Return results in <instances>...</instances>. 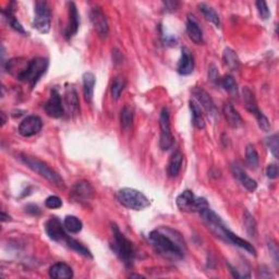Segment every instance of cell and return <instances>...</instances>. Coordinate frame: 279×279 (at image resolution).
<instances>
[{
    "label": "cell",
    "instance_id": "cell-1",
    "mask_svg": "<svg viewBox=\"0 0 279 279\" xmlns=\"http://www.w3.org/2000/svg\"><path fill=\"white\" fill-rule=\"evenodd\" d=\"M149 241L161 254L181 260L184 256V241L177 231L172 228H162L153 230L149 234Z\"/></svg>",
    "mask_w": 279,
    "mask_h": 279
},
{
    "label": "cell",
    "instance_id": "cell-2",
    "mask_svg": "<svg viewBox=\"0 0 279 279\" xmlns=\"http://www.w3.org/2000/svg\"><path fill=\"white\" fill-rule=\"evenodd\" d=\"M112 235L113 239L110 244L112 251L127 267H132L134 257H136V249H134L133 244L127 239L126 236L119 230L116 225H112Z\"/></svg>",
    "mask_w": 279,
    "mask_h": 279
},
{
    "label": "cell",
    "instance_id": "cell-3",
    "mask_svg": "<svg viewBox=\"0 0 279 279\" xmlns=\"http://www.w3.org/2000/svg\"><path fill=\"white\" fill-rule=\"evenodd\" d=\"M20 159H21V162L24 165H27L31 170H33L34 173L42 175V177H44L45 179H47L51 184H54L58 188L65 187L64 179L61 178L60 175L55 172V170L49 168L44 162L39 161L38 158L29 156V155H21Z\"/></svg>",
    "mask_w": 279,
    "mask_h": 279
},
{
    "label": "cell",
    "instance_id": "cell-4",
    "mask_svg": "<svg viewBox=\"0 0 279 279\" xmlns=\"http://www.w3.org/2000/svg\"><path fill=\"white\" fill-rule=\"evenodd\" d=\"M117 200L122 206L133 210H143L149 206V200L141 191L132 188H123L117 192Z\"/></svg>",
    "mask_w": 279,
    "mask_h": 279
},
{
    "label": "cell",
    "instance_id": "cell-5",
    "mask_svg": "<svg viewBox=\"0 0 279 279\" xmlns=\"http://www.w3.org/2000/svg\"><path fill=\"white\" fill-rule=\"evenodd\" d=\"M48 68V60L46 58H35L29 61V65L23 73L19 76V81L28 83L33 87Z\"/></svg>",
    "mask_w": 279,
    "mask_h": 279
},
{
    "label": "cell",
    "instance_id": "cell-6",
    "mask_svg": "<svg viewBox=\"0 0 279 279\" xmlns=\"http://www.w3.org/2000/svg\"><path fill=\"white\" fill-rule=\"evenodd\" d=\"M51 25L50 9L46 1H37L35 4L33 27L40 33H48Z\"/></svg>",
    "mask_w": 279,
    "mask_h": 279
},
{
    "label": "cell",
    "instance_id": "cell-7",
    "mask_svg": "<svg viewBox=\"0 0 279 279\" xmlns=\"http://www.w3.org/2000/svg\"><path fill=\"white\" fill-rule=\"evenodd\" d=\"M159 127H161V139H159V146L163 151H168L173 147L174 139L170 128V117L167 108H163L161 116H159Z\"/></svg>",
    "mask_w": 279,
    "mask_h": 279
},
{
    "label": "cell",
    "instance_id": "cell-8",
    "mask_svg": "<svg viewBox=\"0 0 279 279\" xmlns=\"http://www.w3.org/2000/svg\"><path fill=\"white\" fill-rule=\"evenodd\" d=\"M90 17L91 22L98 36L101 38H107L109 35V25H108L107 18L103 10L100 7H94L91 10Z\"/></svg>",
    "mask_w": 279,
    "mask_h": 279
},
{
    "label": "cell",
    "instance_id": "cell-9",
    "mask_svg": "<svg viewBox=\"0 0 279 279\" xmlns=\"http://www.w3.org/2000/svg\"><path fill=\"white\" fill-rule=\"evenodd\" d=\"M65 226L61 224V221L57 217H50L45 223V231L51 240L56 242H66L67 236L65 231Z\"/></svg>",
    "mask_w": 279,
    "mask_h": 279
},
{
    "label": "cell",
    "instance_id": "cell-10",
    "mask_svg": "<svg viewBox=\"0 0 279 279\" xmlns=\"http://www.w3.org/2000/svg\"><path fill=\"white\" fill-rule=\"evenodd\" d=\"M44 109L46 113L51 118H60L64 116L63 98H61L57 89L51 91L49 100L46 102V104L44 105Z\"/></svg>",
    "mask_w": 279,
    "mask_h": 279
},
{
    "label": "cell",
    "instance_id": "cell-11",
    "mask_svg": "<svg viewBox=\"0 0 279 279\" xmlns=\"http://www.w3.org/2000/svg\"><path fill=\"white\" fill-rule=\"evenodd\" d=\"M42 127H43V123L39 117L29 116L25 119H23L22 122L20 123L19 133L25 138L33 137L42 130Z\"/></svg>",
    "mask_w": 279,
    "mask_h": 279
},
{
    "label": "cell",
    "instance_id": "cell-12",
    "mask_svg": "<svg viewBox=\"0 0 279 279\" xmlns=\"http://www.w3.org/2000/svg\"><path fill=\"white\" fill-rule=\"evenodd\" d=\"M71 199L79 203H87L93 198V188L86 181L76 182L70 193Z\"/></svg>",
    "mask_w": 279,
    "mask_h": 279
},
{
    "label": "cell",
    "instance_id": "cell-13",
    "mask_svg": "<svg viewBox=\"0 0 279 279\" xmlns=\"http://www.w3.org/2000/svg\"><path fill=\"white\" fill-rule=\"evenodd\" d=\"M192 95L194 97V101L198 102V104L201 107H203L204 109L209 113V115H211V116L216 115L217 110H216L215 104H214L213 100H211V97L208 92L203 90L202 87L195 86L194 89L192 90Z\"/></svg>",
    "mask_w": 279,
    "mask_h": 279
},
{
    "label": "cell",
    "instance_id": "cell-14",
    "mask_svg": "<svg viewBox=\"0 0 279 279\" xmlns=\"http://www.w3.org/2000/svg\"><path fill=\"white\" fill-rule=\"evenodd\" d=\"M68 11H69V24L66 29L65 36L67 39H70L71 37L77 33L80 27V15L77 12V9L74 2H68Z\"/></svg>",
    "mask_w": 279,
    "mask_h": 279
},
{
    "label": "cell",
    "instance_id": "cell-15",
    "mask_svg": "<svg viewBox=\"0 0 279 279\" xmlns=\"http://www.w3.org/2000/svg\"><path fill=\"white\" fill-rule=\"evenodd\" d=\"M194 70V59L193 56L191 55V51L188 48L181 49V58H180L177 71L181 75H189Z\"/></svg>",
    "mask_w": 279,
    "mask_h": 279
},
{
    "label": "cell",
    "instance_id": "cell-16",
    "mask_svg": "<svg viewBox=\"0 0 279 279\" xmlns=\"http://www.w3.org/2000/svg\"><path fill=\"white\" fill-rule=\"evenodd\" d=\"M231 172L232 174H234L235 177L239 180L240 183L244 185V187L247 190V191H251V192H253L256 188H257V183L255 180H253L252 178H250L249 175H247L245 174V172L244 169H242V167L240 166L239 164H232V166H231Z\"/></svg>",
    "mask_w": 279,
    "mask_h": 279
},
{
    "label": "cell",
    "instance_id": "cell-17",
    "mask_svg": "<svg viewBox=\"0 0 279 279\" xmlns=\"http://www.w3.org/2000/svg\"><path fill=\"white\" fill-rule=\"evenodd\" d=\"M196 199L194 194L192 193V191L185 190L183 192L178 195L177 198V206L178 208L183 210V211H194L196 210Z\"/></svg>",
    "mask_w": 279,
    "mask_h": 279
},
{
    "label": "cell",
    "instance_id": "cell-18",
    "mask_svg": "<svg viewBox=\"0 0 279 279\" xmlns=\"http://www.w3.org/2000/svg\"><path fill=\"white\" fill-rule=\"evenodd\" d=\"M223 112H224V116L226 118L227 122H228V125L231 128L237 129L244 125V120H242L240 113L238 112V110L234 107V105L230 104V103H225Z\"/></svg>",
    "mask_w": 279,
    "mask_h": 279
},
{
    "label": "cell",
    "instance_id": "cell-19",
    "mask_svg": "<svg viewBox=\"0 0 279 279\" xmlns=\"http://www.w3.org/2000/svg\"><path fill=\"white\" fill-rule=\"evenodd\" d=\"M187 33L189 35L190 39L192 40L193 43L201 45L203 44V32L201 30L199 23L196 22V20L194 19L193 15H189L188 21H187Z\"/></svg>",
    "mask_w": 279,
    "mask_h": 279
},
{
    "label": "cell",
    "instance_id": "cell-20",
    "mask_svg": "<svg viewBox=\"0 0 279 279\" xmlns=\"http://www.w3.org/2000/svg\"><path fill=\"white\" fill-rule=\"evenodd\" d=\"M225 241L241 247V249H244V250L249 252L250 254L256 255V251L254 249V246H253L250 244V242H247L246 240L242 239V238H240V237H238L237 235L234 234V232H231L228 228L225 229Z\"/></svg>",
    "mask_w": 279,
    "mask_h": 279
},
{
    "label": "cell",
    "instance_id": "cell-21",
    "mask_svg": "<svg viewBox=\"0 0 279 279\" xmlns=\"http://www.w3.org/2000/svg\"><path fill=\"white\" fill-rule=\"evenodd\" d=\"M49 276L55 279H70L73 277V272L68 264L59 262L49 268Z\"/></svg>",
    "mask_w": 279,
    "mask_h": 279
},
{
    "label": "cell",
    "instance_id": "cell-22",
    "mask_svg": "<svg viewBox=\"0 0 279 279\" xmlns=\"http://www.w3.org/2000/svg\"><path fill=\"white\" fill-rule=\"evenodd\" d=\"M182 162H183V155L180 151H175L172 157L169 159L168 163V168H167V173L169 177H177L179 174L180 170H181V166H182Z\"/></svg>",
    "mask_w": 279,
    "mask_h": 279
},
{
    "label": "cell",
    "instance_id": "cell-23",
    "mask_svg": "<svg viewBox=\"0 0 279 279\" xmlns=\"http://www.w3.org/2000/svg\"><path fill=\"white\" fill-rule=\"evenodd\" d=\"M96 83V77L92 72H85L83 74V92L84 98L87 103H91L94 97V87Z\"/></svg>",
    "mask_w": 279,
    "mask_h": 279
},
{
    "label": "cell",
    "instance_id": "cell-24",
    "mask_svg": "<svg viewBox=\"0 0 279 279\" xmlns=\"http://www.w3.org/2000/svg\"><path fill=\"white\" fill-rule=\"evenodd\" d=\"M190 109L192 112V122L196 129H204L205 128V120L202 115V109L201 106L198 104V102L194 100L190 101Z\"/></svg>",
    "mask_w": 279,
    "mask_h": 279
},
{
    "label": "cell",
    "instance_id": "cell-25",
    "mask_svg": "<svg viewBox=\"0 0 279 279\" xmlns=\"http://www.w3.org/2000/svg\"><path fill=\"white\" fill-rule=\"evenodd\" d=\"M65 102L66 106L71 112H75L79 108V97L74 87L68 86L65 92Z\"/></svg>",
    "mask_w": 279,
    "mask_h": 279
},
{
    "label": "cell",
    "instance_id": "cell-26",
    "mask_svg": "<svg viewBox=\"0 0 279 279\" xmlns=\"http://www.w3.org/2000/svg\"><path fill=\"white\" fill-rule=\"evenodd\" d=\"M120 123L121 128L125 131H130L133 125V109L130 106H125L122 108L120 113Z\"/></svg>",
    "mask_w": 279,
    "mask_h": 279
},
{
    "label": "cell",
    "instance_id": "cell-27",
    "mask_svg": "<svg viewBox=\"0 0 279 279\" xmlns=\"http://www.w3.org/2000/svg\"><path fill=\"white\" fill-rule=\"evenodd\" d=\"M199 10L201 12H202V14L204 15V18L206 20H209V22H211L214 25H216L217 28L219 27V25H220L219 17L213 8L209 6V4H206V3H201V4H199Z\"/></svg>",
    "mask_w": 279,
    "mask_h": 279
},
{
    "label": "cell",
    "instance_id": "cell-28",
    "mask_svg": "<svg viewBox=\"0 0 279 279\" xmlns=\"http://www.w3.org/2000/svg\"><path fill=\"white\" fill-rule=\"evenodd\" d=\"M64 226L67 230L71 232V234H79L82 228H83L82 221L77 218V217L72 215L66 216V218L64 220Z\"/></svg>",
    "mask_w": 279,
    "mask_h": 279
},
{
    "label": "cell",
    "instance_id": "cell-29",
    "mask_svg": "<svg viewBox=\"0 0 279 279\" xmlns=\"http://www.w3.org/2000/svg\"><path fill=\"white\" fill-rule=\"evenodd\" d=\"M2 14H3V17L6 18L8 23L10 24V27H11L14 31H17L18 33H21V34H24V35L28 34L27 31L23 29L22 24L18 21L17 18L14 17L13 9H11V7H9V9H7V10H3Z\"/></svg>",
    "mask_w": 279,
    "mask_h": 279
},
{
    "label": "cell",
    "instance_id": "cell-30",
    "mask_svg": "<svg viewBox=\"0 0 279 279\" xmlns=\"http://www.w3.org/2000/svg\"><path fill=\"white\" fill-rule=\"evenodd\" d=\"M223 58L226 66L228 67L230 70H238L239 69V66H240V61L239 58H238L237 54L235 53L234 50L230 49V48H226L224 50V55H223Z\"/></svg>",
    "mask_w": 279,
    "mask_h": 279
},
{
    "label": "cell",
    "instance_id": "cell-31",
    "mask_svg": "<svg viewBox=\"0 0 279 279\" xmlns=\"http://www.w3.org/2000/svg\"><path fill=\"white\" fill-rule=\"evenodd\" d=\"M65 244H66L67 245H68V246L70 247V249H72L73 251L77 252V253H79V254H81V255H83V256H85V257H90V258L93 257L92 254H91V251H90L89 249H87V247H85L83 244H80L79 241L73 239V238L68 237V238H67V240H66Z\"/></svg>",
    "mask_w": 279,
    "mask_h": 279
},
{
    "label": "cell",
    "instance_id": "cell-32",
    "mask_svg": "<svg viewBox=\"0 0 279 279\" xmlns=\"http://www.w3.org/2000/svg\"><path fill=\"white\" fill-rule=\"evenodd\" d=\"M245 159L246 163L249 165V167L252 169H256L258 167V163H260V159H258V154L256 152L255 147L249 144L245 148Z\"/></svg>",
    "mask_w": 279,
    "mask_h": 279
},
{
    "label": "cell",
    "instance_id": "cell-33",
    "mask_svg": "<svg viewBox=\"0 0 279 279\" xmlns=\"http://www.w3.org/2000/svg\"><path fill=\"white\" fill-rule=\"evenodd\" d=\"M126 86V80L122 76H116L112 81V84L110 87V93L113 100H119L121 96V93Z\"/></svg>",
    "mask_w": 279,
    "mask_h": 279
},
{
    "label": "cell",
    "instance_id": "cell-34",
    "mask_svg": "<svg viewBox=\"0 0 279 279\" xmlns=\"http://www.w3.org/2000/svg\"><path fill=\"white\" fill-rule=\"evenodd\" d=\"M244 100L246 109L250 112L254 113L256 110H258L257 103L254 97V94H253L252 91L250 89H247V87H244Z\"/></svg>",
    "mask_w": 279,
    "mask_h": 279
},
{
    "label": "cell",
    "instance_id": "cell-35",
    "mask_svg": "<svg viewBox=\"0 0 279 279\" xmlns=\"http://www.w3.org/2000/svg\"><path fill=\"white\" fill-rule=\"evenodd\" d=\"M220 85L224 87V90L227 91L231 95H237L238 93V85H237V82L235 81L234 76L231 75H226L224 76L223 79H220L219 81Z\"/></svg>",
    "mask_w": 279,
    "mask_h": 279
},
{
    "label": "cell",
    "instance_id": "cell-36",
    "mask_svg": "<svg viewBox=\"0 0 279 279\" xmlns=\"http://www.w3.org/2000/svg\"><path fill=\"white\" fill-rule=\"evenodd\" d=\"M244 226H245V230L247 232L251 238H255L256 237V223L254 217H253L249 211L245 210L244 211Z\"/></svg>",
    "mask_w": 279,
    "mask_h": 279
},
{
    "label": "cell",
    "instance_id": "cell-37",
    "mask_svg": "<svg viewBox=\"0 0 279 279\" xmlns=\"http://www.w3.org/2000/svg\"><path fill=\"white\" fill-rule=\"evenodd\" d=\"M253 115L255 116L256 121L258 123V127H260L262 131H264V132H270L271 131V129H272L271 122L267 119V117L264 115V113H263L260 109H258L254 113H253Z\"/></svg>",
    "mask_w": 279,
    "mask_h": 279
},
{
    "label": "cell",
    "instance_id": "cell-38",
    "mask_svg": "<svg viewBox=\"0 0 279 279\" xmlns=\"http://www.w3.org/2000/svg\"><path fill=\"white\" fill-rule=\"evenodd\" d=\"M266 145L270 148L271 153L275 158H278V149H279V144H278V134L275 133L271 136L270 138L266 139Z\"/></svg>",
    "mask_w": 279,
    "mask_h": 279
},
{
    "label": "cell",
    "instance_id": "cell-39",
    "mask_svg": "<svg viewBox=\"0 0 279 279\" xmlns=\"http://www.w3.org/2000/svg\"><path fill=\"white\" fill-rule=\"evenodd\" d=\"M255 4H256L257 11H258V14H260L261 19L268 20V18L271 17V12H270V9H268L267 7V3L265 1H262V0H258Z\"/></svg>",
    "mask_w": 279,
    "mask_h": 279
},
{
    "label": "cell",
    "instance_id": "cell-40",
    "mask_svg": "<svg viewBox=\"0 0 279 279\" xmlns=\"http://www.w3.org/2000/svg\"><path fill=\"white\" fill-rule=\"evenodd\" d=\"M45 205L46 208H48L50 209H59L63 206V201H61L60 198L56 195H51L49 198L46 199L45 201Z\"/></svg>",
    "mask_w": 279,
    "mask_h": 279
},
{
    "label": "cell",
    "instance_id": "cell-41",
    "mask_svg": "<svg viewBox=\"0 0 279 279\" xmlns=\"http://www.w3.org/2000/svg\"><path fill=\"white\" fill-rule=\"evenodd\" d=\"M267 246L270 249L271 255L273 256L274 261H275V264L278 265V255H279V251H278V246L277 244L273 239H268L267 241Z\"/></svg>",
    "mask_w": 279,
    "mask_h": 279
},
{
    "label": "cell",
    "instance_id": "cell-42",
    "mask_svg": "<svg viewBox=\"0 0 279 279\" xmlns=\"http://www.w3.org/2000/svg\"><path fill=\"white\" fill-rule=\"evenodd\" d=\"M266 174L270 179H276L278 177V166L276 164L268 165L266 169Z\"/></svg>",
    "mask_w": 279,
    "mask_h": 279
},
{
    "label": "cell",
    "instance_id": "cell-43",
    "mask_svg": "<svg viewBox=\"0 0 279 279\" xmlns=\"http://www.w3.org/2000/svg\"><path fill=\"white\" fill-rule=\"evenodd\" d=\"M209 77L210 79V81H213V82H219V81H220L218 70H217L215 65H210V66H209Z\"/></svg>",
    "mask_w": 279,
    "mask_h": 279
},
{
    "label": "cell",
    "instance_id": "cell-44",
    "mask_svg": "<svg viewBox=\"0 0 279 279\" xmlns=\"http://www.w3.org/2000/svg\"><path fill=\"white\" fill-rule=\"evenodd\" d=\"M164 4L168 10H170V11H174V10L178 9V7L180 6V2H178V1H165Z\"/></svg>",
    "mask_w": 279,
    "mask_h": 279
},
{
    "label": "cell",
    "instance_id": "cell-45",
    "mask_svg": "<svg viewBox=\"0 0 279 279\" xmlns=\"http://www.w3.org/2000/svg\"><path fill=\"white\" fill-rule=\"evenodd\" d=\"M1 220H2V221L10 220V216H7L6 213H4V211H2V213H1Z\"/></svg>",
    "mask_w": 279,
    "mask_h": 279
},
{
    "label": "cell",
    "instance_id": "cell-46",
    "mask_svg": "<svg viewBox=\"0 0 279 279\" xmlns=\"http://www.w3.org/2000/svg\"><path fill=\"white\" fill-rule=\"evenodd\" d=\"M1 117H2V125H4V122H6V117H4L3 112H1Z\"/></svg>",
    "mask_w": 279,
    "mask_h": 279
}]
</instances>
